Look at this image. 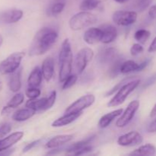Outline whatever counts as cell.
Returning a JSON list of instances; mask_svg holds the SVG:
<instances>
[{"mask_svg":"<svg viewBox=\"0 0 156 156\" xmlns=\"http://www.w3.org/2000/svg\"><path fill=\"white\" fill-rule=\"evenodd\" d=\"M58 38V34L50 27H43L34 37L30 44L29 55L41 56L50 50Z\"/></svg>","mask_w":156,"mask_h":156,"instance_id":"1","label":"cell"},{"mask_svg":"<svg viewBox=\"0 0 156 156\" xmlns=\"http://www.w3.org/2000/svg\"><path fill=\"white\" fill-rule=\"evenodd\" d=\"M73 51L69 39H65L62 44L59 55V81L63 82L72 73L73 67Z\"/></svg>","mask_w":156,"mask_h":156,"instance_id":"2","label":"cell"},{"mask_svg":"<svg viewBox=\"0 0 156 156\" xmlns=\"http://www.w3.org/2000/svg\"><path fill=\"white\" fill-rule=\"evenodd\" d=\"M97 21L98 18L95 15L88 11H82L73 15L69 24L73 30H80L94 24Z\"/></svg>","mask_w":156,"mask_h":156,"instance_id":"3","label":"cell"},{"mask_svg":"<svg viewBox=\"0 0 156 156\" xmlns=\"http://www.w3.org/2000/svg\"><path fill=\"white\" fill-rule=\"evenodd\" d=\"M140 83V79H133L123 85L121 88H120L117 94L108 102V106L110 108H113V107H117L122 105L126 101L128 96L139 86Z\"/></svg>","mask_w":156,"mask_h":156,"instance_id":"4","label":"cell"},{"mask_svg":"<svg viewBox=\"0 0 156 156\" xmlns=\"http://www.w3.org/2000/svg\"><path fill=\"white\" fill-rule=\"evenodd\" d=\"M23 52H15L9 55L6 59L0 62V73L2 75L12 74L16 71L20 66L21 61L24 56Z\"/></svg>","mask_w":156,"mask_h":156,"instance_id":"5","label":"cell"},{"mask_svg":"<svg viewBox=\"0 0 156 156\" xmlns=\"http://www.w3.org/2000/svg\"><path fill=\"white\" fill-rule=\"evenodd\" d=\"M94 57V51L89 47H84L81 49L76 54L75 58V68L78 74L84 73L88 62H91Z\"/></svg>","mask_w":156,"mask_h":156,"instance_id":"6","label":"cell"},{"mask_svg":"<svg viewBox=\"0 0 156 156\" xmlns=\"http://www.w3.org/2000/svg\"><path fill=\"white\" fill-rule=\"evenodd\" d=\"M95 101V97L91 94H85L73 102L66 109L65 114L80 113L85 109L89 108Z\"/></svg>","mask_w":156,"mask_h":156,"instance_id":"7","label":"cell"},{"mask_svg":"<svg viewBox=\"0 0 156 156\" xmlns=\"http://www.w3.org/2000/svg\"><path fill=\"white\" fill-rule=\"evenodd\" d=\"M140 105V103L139 101L134 100L131 101L128 105L127 108H126L124 112L122 114L121 117L117 120L116 126L119 128H123L125 127L127 124H129L135 116L136 111H138Z\"/></svg>","mask_w":156,"mask_h":156,"instance_id":"8","label":"cell"},{"mask_svg":"<svg viewBox=\"0 0 156 156\" xmlns=\"http://www.w3.org/2000/svg\"><path fill=\"white\" fill-rule=\"evenodd\" d=\"M113 21L117 25L129 26L137 20V13L134 11H117L113 14Z\"/></svg>","mask_w":156,"mask_h":156,"instance_id":"9","label":"cell"},{"mask_svg":"<svg viewBox=\"0 0 156 156\" xmlns=\"http://www.w3.org/2000/svg\"><path fill=\"white\" fill-rule=\"evenodd\" d=\"M121 57L120 52L114 47H109L102 50L98 56L99 63L103 66H111L117 59Z\"/></svg>","mask_w":156,"mask_h":156,"instance_id":"10","label":"cell"},{"mask_svg":"<svg viewBox=\"0 0 156 156\" xmlns=\"http://www.w3.org/2000/svg\"><path fill=\"white\" fill-rule=\"evenodd\" d=\"M143 137L137 131H131L120 136L117 140V143L121 146H135L141 144Z\"/></svg>","mask_w":156,"mask_h":156,"instance_id":"11","label":"cell"},{"mask_svg":"<svg viewBox=\"0 0 156 156\" xmlns=\"http://www.w3.org/2000/svg\"><path fill=\"white\" fill-rule=\"evenodd\" d=\"M23 17V12L19 9H11L0 13V23L13 24L19 21Z\"/></svg>","mask_w":156,"mask_h":156,"instance_id":"12","label":"cell"},{"mask_svg":"<svg viewBox=\"0 0 156 156\" xmlns=\"http://www.w3.org/2000/svg\"><path fill=\"white\" fill-rule=\"evenodd\" d=\"M103 34V30L101 27H91L85 32L83 39L86 44L93 45L101 42Z\"/></svg>","mask_w":156,"mask_h":156,"instance_id":"13","label":"cell"},{"mask_svg":"<svg viewBox=\"0 0 156 156\" xmlns=\"http://www.w3.org/2000/svg\"><path fill=\"white\" fill-rule=\"evenodd\" d=\"M23 136H24L23 132H15L5 138L0 140V152L7 151V149H10L13 145L19 142Z\"/></svg>","mask_w":156,"mask_h":156,"instance_id":"14","label":"cell"},{"mask_svg":"<svg viewBox=\"0 0 156 156\" xmlns=\"http://www.w3.org/2000/svg\"><path fill=\"white\" fill-rule=\"evenodd\" d=\"M100 27L104 33L101 40L103 44H108L115 41L117 37V30L114 26L109 24H104L101 25Z\"/></svg>","mask_w":156,"mask_h":156,"instance_id":"15","label":"cell"},{"mask_svg":"<svg viewBox=\"0 0 156 156\" xmlns=\"http://www.w3.org/2000/svg\"><path fill=\"white\" fill-rule=\"evenodd\" d=\"M82 112L65 114L62 117L54 120L53 123H52V126L53 127H61V126H64L68 124H70V123L74 122L76 120H77L82 115Z\"/></svg>","mask_w":156,"mask_h":156,"instance_id":"16","label":"cell"},{"mask_svg":"<svg viewBox=\"0 0 156 156\" xmlns=\"http://www.w3.org/2000/svg\"><path fill=\"white\" fill-rule=\"evenodd\" d=\"M73 139V135H58L53 137L46 144L47 149H56L61 146L66 144L72 141Z\"/></svg>","mask_w":156,"mask_h":156,"instance_id":"17","label":"cell"},{"mask_svg":"<svg viewBox=\"0 0 156 156\" xmlns=\"http://www.w3.org/2000/svg\"><path fill=\"white\" fill-rule=\"evenodd\" d=\"M41 70L44 79L47 82H50L54 75V61L53 58L47 57L44 59L42 63Z\"/></svg>","mask_w":156,"mask_h":156,"instance_id":"18","label":"cell"},{"mask_svg":"<svg viewBox=\"0 0 156 156\" xmlns=\"http://www.w3.org/2000/svg\"><path fill=\"white\" fill-rule=\"evenodd\" d=\"M123 110L122 108H120V109L115 110V111H111V112L104 115L103 117H101L100 120L98 122L99 127L101 128V129H105V128L108 127L112 123L113 120H115L117 117H118L119 116L123 114Z\"/></svg>","mask_w":156,"mask_h":156,"instance_id":"19","label":"cell"},{"mask_svg":"<svg viewBox=\"0 0 156 156\" xmlns=\"http://www.w3.org/2000/svg\"><path fill=\"white\" fill-rule=\"evenodd\" d=\"M21 73H22V69H18L16 71L12 73V76H10V79L9 81V89L12 92H17L21 89Z\"/></svg>","mask_w":156,"mask_h":156,"instance_id":"20","label":"cell"},{"mask_svg":"<svg viewBox=\"0 0 156 156\" xmlns=\"http://www.w3.org/2000/svg\"><path fill=\"white\" fill-rule=\"evenodd\" d=\"M42 70L38 66L35 67L27 79V86L30 88H37L42 82Z\"/></svg>","mask_w":156,"mask_h":156,"instance_id":"21","label":"cell"},{"mask_svg":"<svg viewBox=\"0 0 156 156\" xmlns=\"http://www.w3.org/2000/svg\"><path fill=\"white\" fill-rule=\"evenodd\" d=\"M35 114H36V111L31 109V108H23V109H20L18 111H15L12 114V118L15 121L22 122L31 118Z\"/></svg>","mask_w":156,"mask_h":156,"instance_id":"22","label":"cell"},{"mask_svg":"<svg viewBox=\"0 0 156 156\" xmlns=\"http://www.w3.org/2000/svg\"><path fill=\"white\" fill-rule=\"evenodd\" d=\"M24 100V96L22 93H18L15 95H14L10 101L8 102L7 105L3 108L2 110V114H5L9 112L10 110L14 109V108H18L19 105H21L23 103Z\"/></svg>","mask_w":156,"mask_h":156,"instance_id":"23","label":"cell"},{"mask_svg":"<svg viewBox=\"0 0 156 156\" xmlns=\"http://www.w3.org/2000/svg\"><path fill=\"white\" fill-rule=\"evenodd\" d=\"M47 98H43L41 99H30L26 102V108H31L36 111H45L46 105H47Z\"/></svg>","mask_w":156,"mask_h":156,"instance_id":"24","label":"cell"},{"mask_svg":"<svg viewBox=\"0 0 156 156\" xmlns=\"http://www.w3.org/2000/svg\"><path fill=\"white\" fill-rule=\"evenodd\" d=\"M156 152V148L152 144L143 145L138 149L133 151L129 155H154Z\"/></svg>","mask_w":156,"mask_h":156,"instance_id":"25","label":"cell"},{"mask_svg":"<svg viewBox=\"0 0 156 156\" xmlns=\"http://www.w3.org/2000/svg\"><path fill=\"white\" fill-rule=\"evenodd\" d=\"M95 138V136H93L89 137V138H87L85 140H82V141H79L78 143H74V144L72 145L68 149H67V154H71V155H75L78 151H79L80 149H83L85 146H88L91 143V142L94 140Z\"/></svg>","mask_w":156,"mask_h":156,"instance_id":"26","label":"cell"},{"mask_svg":"<svg viewBox=\"0 0 156 156\" xmlns=\"http://www.w3.org/2000/svg\"><path fill=\"white\" fill-rule=\"evenodd\" d=\"M120 72L122 74H129L133 72H140V64L133 60H127L123 62L120 66Z\"/></svg>","mask_w":156,"mask_h":156,"instance_id":"27","label":"cell"},{"mask_svg":"<svg viewBox=\"0 0 156 156\" xmlns=\"http://www.w3.org/2000/svg\"><path fill=\"white\" fill-rule=\"evenodd\" d=\"M101 1V0H84L81 3L79 9L82 11H89L94 10L100 8Z\"/></svg>","mask_w":156,"mask_h":156,"instance_id":"28","label":"cell"},{"mask_svg":"<svg viewBox=\"0 0 156 156\" xmlns=\"http://www.w3.org/2000/svg\"><path fill=\"white\" fill-rule=\"evenodd\" d=\"M150 36V31L146 30V29H140V30H136V33L134 34V38H135L136 41H137L142 44H146L148 40L149 39Z\"/></svg>","mask_w":156,"mask_h":156,"instance_id":"29","label":"cell"},{"mask_svg":"<svg viewBox=\"0 0 156 156\" xmlns=\"http://www.w3.org/2000/svg\"><path fill=\"white\" fill-rule=\"evenodd\" d=\"M133 79H134V77H133V76H129V77H128V78L127 77L125 78V79H123L121 82H119V83L117 84L116 86H114V88H111L110 91H108V92L105 94V97H108V96H110V95H111V94H114V92H115V91H118V90L120 89V88H121V87L123 86V85H125V84L127 83V82H129L130 80H133Z\"/></svg>","mask_w":156,"mask_h":156,"instance_id":"30","label":"cell"},{"mask_svg":"<svg viewBox=\"0 0 156 156\" xmlns=\"http://www.w3.org/2000/svg\"><path fill=\"white\" fill-rule=\"evenodd\" d=\"M78 80L77 75H69L68 77L66 78L65 81L63 82V85H62V89L66 90L68 88H71L72 86L76 83Z\"/></svg>","mask_w":156,"mask_h":156,"instance_id":"31","label":"cell"},{"mask_svg":"<svg viewBox=\"0 0 156 156\" xmlns=\"http://www.w3.org/2000/svg\"><path fill=\"white\" fill-rule=\"evenodd\" d=\"M65 8V3L64 2H56L50 7V14L52 15H57L60 14L63 11Z\"/></svg>","mask_w":156,"mask_h":156,"instance_id":"32","label":"cell"},{"mask_svg":"<svg viewBox=\"0 0 156 156\" xmlns=\"http://www.w3.org/2000/svg\"><path fill=\"white\" fill-rule=\"evenodd\" d=\"M152 0H136L135 5V8L138 12H143L146 10L150 4Z\"/></svg>","mask_w":156,"mask_h":156,"instance_id":"33","label":"cell"},{"mask_svg":"<svg viewBox=\"0 0 156 156\" xmlns=\"http://www.w3.org/2000/svg\"><path fill=\"white\" fill-rule=\"evenodd\" d=\"M41 91L38 88H30V87H28L25 91L26 96L30 99L37 98L41 95Z\"/></svg>","mask_w":156,"mask_h":156,"instance_id":"34","label":"cell"},{"mask_svg":"<svg viewBox=\"0 0 156 156\" xmlns=\"http://www.w3.org/2000/svg\"><path fill=\"white\" fill-rule=\"evenodd\" d=\"M12 130V125L9 123H2L0 124V138H3Z\"/></svg>","mask_w":156,"mask_h":156,"instance_id":"35","label":"cell"},{"mask_svg":"<svg viewBox=\"0 0 156 156\" xmlns=\"http://www.w3.org/2000/svg\"><path fill=\"white\" fill-rule=\"evenodd\" d=\"M56 91H53L51 93H50V96L47 98V105H46L45 111H47L50 108H51L53 107V105L55 104V101H56Z\"/></svg>","mask_w":156,"mask_h":156,"instance_id":"36","label":"cell"},{"mask_svg":"<svg viewBox=\"0 0 156 156\" xmlns=\"http://www.w3.org/2000/svg\"><path fill=\"white\" fill-rule=\"evenodd\" d=\"M143 50H144V48H143V47L141 44H134L130 48V54L132 56H136L137 55L140 54L141 53H143Z\"/></svg>","mask_w":156,"mask_h":156,"instance_id":"37","label":"cell"},{"mask_svg":"<svg viewBox=\"0 0 156 156\" xmlns=\"http://www.w3.org/2000/svg\"><path fill=\"white\" fill-rule=\"evenodd\" d=\"M41 140H41V139H40V140H36V141H34V142H32V143L27 144V146H26L23 149V152H28V151L31 150L33 148H34L35 146H37L38 144H39L40 142H41Z\"/></svg>","mask_w":156,"mask_h":156,"instance_id":"38","label":"cell"},{"mask_svg":"<svg viewBox=\"0 0 156 156\" xmlns=\"http://www.w3.org/2000/svg\"><path fill=\"white\" fill-rule=\"evenodd\" d=\"M92 149H93L92 146H91L90 145H88V146L84 147L83 149H80L79 151H78V152L75 154V155H85V154H87V153H88V152H91V151H92Z\"/></svg>","mask_w":156,"mask_h":156,"instance_id":"39","label":"cell"},{"mask_svg":"<svg viewBox=\"0 0 156 156\" xmlns=\"http://www.w3.org/2000/svg\"><path fill=\"white\" fill-rule=\"evenodd\" d=\"M147 131L151 133L156 132V117L149 124L147 127Z\"/></svg>","mask_w":156,"mask_h":156,"instance_id":"40","label":"cell"},{"mask_svg":"<svg viewBox=\"0 0 156 156\" xmlns=\"http://www.w3.org/2000/svg\"><path fill=\"white\" fill-rule=\"evenodd\" d=\"M149 16L152 19H156V5H153L149 10Z\"/></svg>","mask_w":156,"mask_h":156,"instance_id":"41","label":"cell"},{"mask_svg":"<svg viewBox=\"0 0 156 156\" xmlns=\"http://www.w3.org/2000/svg\"><path fill=\"white\" fill-rule=\"evenodd\" d=\"M148 51H149V53H154V52H156V37L154 38L152 42L151 43L150 46H149V49H148Z\"/></svg>","mask_w":156,"mask_h":156,"instance_id":"42","label":"cell"},{"mask_svg":"<svg viewBox=\"0 0 156 156\" xmlns=\"http://www.w3.org/2000/svg\"><path fill=\"white\" fill-rule=\"evenodd\" d=\"M155 80H156V76H152V77L149 78V79L147 80V82H146V84H145L144 87H147L149 86V85H152V84H153L154 82H155Z\"/></svg>","mask_w":156,"mask_h":156,"instance_id":"43","label":"cell"},{"mask_svg":"<svg viewBox=\"0 0 156 156\" xmlns=\"http://www.w3.org/2000/svg\"><path fill=\"white\" fill-rule=\"evenodd\" d=\"M150 117H156V104L155 105V106L153 107V108H152V111H151Z\"/></svg>","mask_w":156,"mask_h":156,"instance_id":"44","label":"cell"},{"mask_svg":"<svg viewBox=\"0 0 156 156\" xmlns=\"http://www.w3.org/2000/svg\"><path fill=\"white\" fill-rule=\"evenodd\" d=\"M114 1H115L116 2H117V3H120V4H123V3L126 2L128 0H114Z\"/></svg>","mask_w":156,"mask_h":156,"instance_id":"45","label":"cell"},{"mask_svg":"<svg viewBox=\"0 0 156 156\" xmlns=\"http://www.w3.org/2000/svg\"><path fill=\"white\" fill-rule=\"evenodd\" d=\"M3 43V37H2V35L0 34V47H1V45Z\"/></svg>","mask_w":156,"mask_h":156,"instance_id":"46","label":"cell"},{"mask_svg":"<svg viewBox=\"0 0 156 156\" xmlns=\"http://www.w3.org/2000/svg\"><path fill=\"white\" fill-rule=\"evenodd\" d=\"M1 89H2V83L0 82V90H1Z\"/></svg>","mask_w":156,"mask_h":156,"instance_id":"47","label":"cell"}]
</instances>
